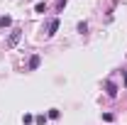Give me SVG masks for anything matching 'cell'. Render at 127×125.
<instances>
[{"instance_id":"cell-1","label":"cell","mask_w":127,"mask_h":125,"mask_svg":"<svg viewBox=\"0 0 127 125\" xmlns=\"http://www.w3.org/2000/svg\"><path fill=\"white\" fill-rule=\"evenodd\" d=\"M20 39H22V30H20V27H15V30L10 32V37L5 39V47H7V49L17 47V42H20Z\"/></svg>"},{"instance_id":"cell-6","label":"cell","mask_w":127,"mask_h":125,"mask_svg":"<svg viewBox=\"0 0 127 125\" xmlns=\"http://www.w3.org/2000/svg\"><path fill=\"white\" fill-rule=\"evenodd\" d=\"M0 25H2V27H10V25H12V17L2 15V17H0Z\"/></svg>"},{"instance_id":"cell-10","label":"cell","mask_w":127,"mask_h":125,"mask_svg":"<svg viewBox=\"0 0 127 125\" xmlns=\"http://www.w3.org/2000/svg\"><path fill=\"white\" fill-rule=\"evenodd\" d=\"M86 30H88V22H78V32H81V34H83Z\"/></svg>"},{"instance_id":"cell-8","label":"cell","mask_w":127,"mask_h":125,"mask_svg":"<svg viewBox=\"0 0 127 125\" xmlns=\"http://www.w3.org/2000/svg\"><path fill=\"white\" fill-rule=\"evenodd\" d=\"M22 123H27V125H30V123H34V115H30V113H25V115H22Z\"/></svg>"},{"instance_id":"cell-4","label":"cell","mask_w":127,"mask_h":125,"mask_svg":"<svg viewBox=\"0 0 127 125\" xmlns=\"http://www.w3.org/2000/svg\"><path fill=\"white\" fill-rule=\"evenodd\" d=\"M105 93L110 96V98H115V96H117V86H115L112 81H105Z\"/></svg>"},{"instance_id":"cell-3","label":"cell","mask_w":127,"mask_h":125,"mask_svg":"<svg viewBox=\"0 0 127 125\" xmlns=\"http://www.w3.org/2000/svg\"><path fill=\"white\" fill-rule=\"evenodd\" d=\"M39 64H42V57H39V54H32L27 69H30V71H37V69H39Z\"/></svg>"},{"instance_id":"cell-11","label":"cell","mask_w":127,"mask_h":125,"mask_svg":"<svg viewBox=\"0 0 127 125\" xmlns=\"http://www.w3.org/2000/svg\"><path fill=\"white\" fill-rule=\"evenodd\" d=\"M125 91H127V71H125Z\"/></svg>"},{"instance_id":"cell-7","label":"cell","mask_w":127,"mask_h":125,"mask_svg":"<svg viewBox=\"0 0 127 125\" xmlns=\"http://www.w3.org/2000/svg\"><path fill=\"white\" fill-rule=\"evenodd\" d=\"M59 115H61V113H59V110H56V108H51V110H49V113H47V118H51V120H56Z\"/></svg>"},{"instance_id":"cell-2","label":"cell","mask_w":127,"mask_h":125,"mask_svg":"<svg viewBox=\"0 0 127 125\" xmlns=\"http://www.w3.org/2000/svg\"><path fill=\"white\" fill-rule=\"evenodd\" d=\"M56 30H59V17H51V20H49V25H47V37H54Z\"/></svg>"},{"instance_id":"cell-9","label":"cell","mask_w":127,"mask_h":125,"mask_svg":"<svg viewBox=\"0 0 127 125\" xmlns=\"http://www.w3.org/2000/svg\"><path fill=\"white\" fill-rule=\"evenodd\" d=\"M47 120H49L47 115H37V118H34V123H37V125H44Z\"/></svg>"},{"instance_id":"cell-5","label":"cell","mask_w":127,"mask_h":125,"mask_svg":"<svg viewBox=\"0 0 127 125\" xmlns=\"http://www.w3.org/2000/svg\"><path fill=\"white\" fill-rule=\"evenodd\" d=\"M34 12L44 15V12H47V5H44V2H37V5H34Z\"/></svg>"}]
</instances>
